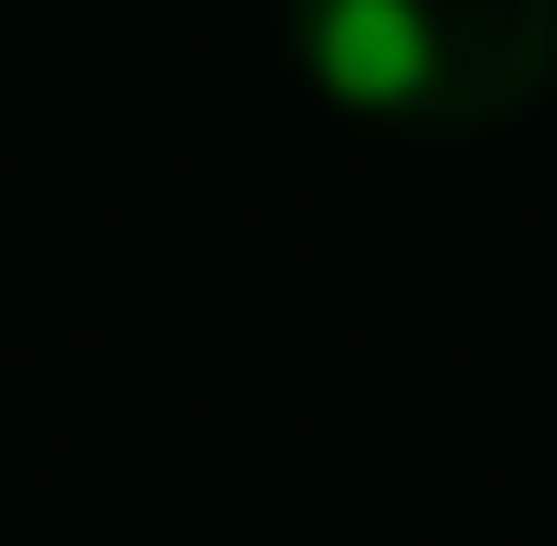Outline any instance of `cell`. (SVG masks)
<instances>
[{"label":"cell","mask_w":557,"mask_h":546,"mask_svg":"<svg viewBox=\"0 0 557 546\" xmlns=\"http://www.w3.org/2000/svg\"><path fill=\"white\" fill-rule=\"evenodd\" d=\"M300 75L386 129H504L557 75V0H278Z\"/></svg>","instance_id":"6da1fadb"}]
</instances>
